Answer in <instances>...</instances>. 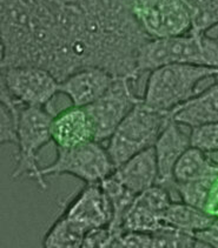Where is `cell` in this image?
Wrapping results in <instances>:
<instances>
[{"instance_id":"29","label":"cell","mask_w":218,"mask_h":248,"mask_svg":"<svg viewBox=\"0 0 218 248\" xmlns=\"http://www.w3.org/2000/svg\"><path fill=\"white\" fill-rule=\"evenodd\" d=\"M214 80H215V81H218V71H217V73H216V76H215V78H214Z\"/></svg>"},{"instance_id":"15","label":"cell","mask_w":218,"mask_h":248,"mask_svg":"<svg viewBox=\"0 0 218 248\" xmlns=\"http://www.w3.org/2000/svg\"><path fill=\"white\" fill-rule=\"evenodd\" d=\"M171 117L189 128L218 123V81L214 80V84L178 106Z\"/></svg>"},{"instance_id":"6","label":"cell","mask_w":218,"mask_h":248,"mask_svg":"<svg viewBox=\"0 0 218 248\" xmlns=\"http://www.w3.org/2000/svg\"><path fill=\"white\" fill-rule=\"evenodd\" d=\"M115 165L101 142L90 141L72 148H57L56 160L40 168L43 179L56 175H72L86 184H98L111 175Z\"/></svg>"},{"instance_id":"7","label":"cell","mask_w":218,"mask_h":248,"mask_svg":"<svg viewBox=\"0 0 218 248\" xmlns=\"http://www.w3.org/2000/svg\"><path fill=\"white\" fill-rule=\"evenodd\" d=\"M134 20L149 39L177 37L191 31L183 0H132Z\"/></svg>"},{"instance_id":"16","label":"cell","mask_w":218,"mask_h":248,"mask_svg":"<svg viewBox=\"0 0 218 248\" xmlns=\"http://www.w3.org/2000/svg\"><path fill=\"white\" fill-rule=\"evenodd\" d=\"M218 161L214 160L210 153L191 147L182 154L173 168V181H191L200 179L216 178Z\"/></svg>"},{"instance_id":"24","label":"cell","mask_w":218,"mask_h":248,"mask_svg":"<svg viewBox=\"0 0 218 248\" xmlns=\"http://www.w3.org/2000/svg\"><path fill=\"white\" fill-rule=\"evenodd\" d=\"M17 146V112L0 100V147Z\"/></svg>"},{"instance_id":"20","label":"cell","mask_w":218,"mask_h":248,"mask_svg":"<svg viewBox=\"0 0 218 248\" xmlns=\"http://www.w3.org/2000/svg\"><path fill=\"white\" fill-rule=\"evenodd\" d=\"M191 19V31L208 33L218 25V0H183Z\"/></svg>"},{"instance_id":"17","label":"cell","mask_w":218,"mask_h":248,"mask_svg":"<svg viewBox=\"0 0 218 248\" xmlns=\"http://www.w3.org/2000/svg\"><path fill=\"white\" fill-rule=\"evenodd\" d=\"M214 220L215 217L206 213L204 209L187 205L183 201H172L163 216V221L165 225L172 226L191 234L206 230Z\"/></svg>"},{"instance_id":"4","label":"cell","mask_w":218,"mask_h":248,"mask_svg":"<svg viewBox=\"0 0 218 248\" xmlns=\"http://www.w3.org/2000/svg\"><path fill=\"white\" fill-rule=\"evenodd\" d=\"M53 118L48 107L18 106L17 109V147L16 166L11 178L19 180L27 178L35 181L43 191L48 189V183L41 178L37 156L41 148L51 139V123Z\"/></svg>"},{"instance_id":"11","label":"cell","mask_w":218,"mask_h":248,"mask_svg":"<svg viewBox=\"0 0 218 248\" xmlns=\"http://www.w3.org/2000/svg\"><path fill=\"white\" fill-rule=\"evenodd\" d=\"M115 78L103 68H82L59 82V93L68 98L73 106L86 107L106 92Z\"/></svg>"},{"instance_id":"1","label":"cell","mask_w":218,"mask_h":248,"mask_svg":"<svg viewBox=\"0 0 218 248\" xmlns=\"http://www.w3.org/2000/svg\"><path fill=\"white\" fill-rule=\"evenodd\" d=\"M78 66L101 65L148 37L132 15V0H23Z\"/></svg>"},{"instance_id":"22","label":"cell","mask_w":218,"mask_h":248,"mask_svg":"<svg viewBox=\"0 0 218 248\" xmlns=\"http://www.w3.org/2000/svg\"><path fill=\"white\" fill-rule=\"evenodd\" d=\"M152 248H195L200 247L195 234L178 230L169 225H163L151 233Z\"/></svg>"},{"instance_id":"2","label":"cell","mask_w":218,"mask_h":248,"mask_svg":"<svg viewBox=\"0 0 218 248\" xmlns=\"http://www.w3.org/2000/svg\"><path fill=\"white\" fill-rule=\"evenodd\" d=\"M171 64L218 68V40L208 33L190 31L177 37L146 40L138 52L139 74Z\"/></svg>"},{"instance_id":"19","label":"cell","mask_w":218,"mask_h":248,"mask_svg":"<svg viewBox=\"0 0 218 248\" xmlns=\"http://www.w3.org/2000/svg\"><path fill=\"white\" fill-rule=\"evenodd\" d=\"M164 225L163 216L157 212L152 211L138 201L134 198V202L130 206L124 217L121 230L132 231V232H142V233H152L159 227Z\"/></svg>"},{"instance_id":"3","label":"cell","mask_w":218,"mask_h":248,"mask_svg":"<svg viewBox=\"0 0 218 248\" xmlns=\"http://www.w3.org/2000/svg\"><path fill=\"white\" fill-rule=\"evenodd\" d=\"M218 68L205 66L171 64L150 71L143 103L150 108L172 113L198 93L204 80L214 79Z\"/></svg>"},{"instance_id":"26","label":"cell","mask_w":218,"mask_h":248,"mask_svg":"<svg viewBox=\"0 0 218 248\" xmlns=\"http://www.w3.org/2000/svg\"><path fill=\"white\" fill-rule=\"evenodd\" d=\"M200 247L218 248V217H215L214 222L206 230L195 234Z\"/></svg>"},{"instance_id":"18","label":"cell","mask_w":218,"mask_h":248,"mask_svg":"<svg viewBox=\"0 0 218 248\" xmlns=\"http://www.w3.org/2000/svg\"><path fill=\"white\" fill-rule=\"evenodd\" d=\"M84 231L73 225L64 216L50 227L43 239V247L46 248H78L82 247L85 236Z\"/></svg>"},{"instance_id":"28","label":"cell","mask_w":218,"mask_h":248,"mask_svg":"<svg viewBox=\"0 0 218 248\" xmlns=\"http://www.w3.org/2000/svg\"><path fill=\"white\" fill-rule=\"evenodd\" d=\"M0 100L2 103H5L7 105L8 107L13 109V111L17 112L18 109V106L15 104L13 99L11 98L10 92H8L7 86H6V82H5V77H4V72H2L1 67H0Z\"/></svg>"},{"instance_id":"13","label":"cell","mask_w":218,"mask_h":248,"mask_svg":"<svg viewBox=\"0 0 218 248\" xmlns=\"http://www.w3.org/2000/svg\"><path fill=\"white\" fill-rule=\"evenodd\" d=\"M183 126L171 119L154 144L158 181L157 184L168 187L172 192L173 168L187 148L190 147L189 134L183 131Z\"/></svg>"},{"instance_id":"8","label":"cell","mask_w":218,"mask_h":248,"mask_svg":"<svg viewBox=\"0 0 218 248\" xmlns=\"http://www.w3.org/2000/svg\"><path fill=\"white\" fill-rule=\"evenodd\" d=\"M129 77H116L111 86L101 98L86 106L93 128L95 141H107L126 115L142 99L132 91Z\"/></svg>"},{"instance_id":"23","label":"cell","mask_w":218,"mask_h":248,"mask_svg":"<svg viewBox=\"0 0 218 248\" xmlns=\"http://www.w3.org/2000/svg\"><path fill=\"white\" fill-rule=\"evenodd\" d=\"M190 129L191 147L198 148L205 153H218V123L205 124Z\"/></svg>"},{"instance_id":"27","label":"cell","mask_w":218,"mask_h":248,"mask_svg":"<svg viewBox=\"0 0 218 248\" xmlns=\"http://www.w3.org/2000/svg\"><path fill=\"white\" fill-rule=\"evenodd\" d=\"M204 211L212 217H218V175L211 186L208 200L204 206Z\"/></svg>"},{"instance_id":"9","label":"cell","mask_w":218,"mask_h":248,"mask_svg":"<svg viewBox=\"0 0 218 248\" xmlns=\"http://www.w3.org/2000/svg\"><path fill=\"white\" fill-rule=\"evenodd\" d=\"M11 98L17 106L45 107L59 93V80L38 66H13L2 70Z\"/></svg>"},{"instance_id":"10","label":"cell","mask_w":218,"mask_h":248,"mask_svg":"<svg viewBox=\"0 0 218 248\" xmlns=\"http://www.w3.org/2000/svg\"><path fill=\"white\" fill-rule=\"evenodd\" d=\"M62 216L87 233L110 225L112 207L101 183L86 184L68 202Z\"/></svg>"},{"instance_id":"5","label":"cell","mask_w":218,"mask_h":248,"mask_svg":"<svg viewBox=\"0 0 218 248\" xmlns=\"http://www.w3.org/2000/svg\"><path fill=\"white\" fill-rule=\"evenodd\" d=\"M171 119L170 113L150 108L143 100L138 103L107 140L105 148L115 167L153 147Z\"/></svg>"},{"instance_id":"14","label":"cell","mask_w":218,"mask_h":248,"mask_svg":"<svg viewBox=\"0 0 218 248\" xmlns=\"http://www.w3.org/2000/svg\"><path fill=\"white\" fill-rule=\"evenodd\" d=\"M112 175L130 192L138 195L158 181L154 148H148L115 168Z\"/></svg>"},{"instance_id":"12","label":"cell","mask_w":218,"mask_h":248,"mask_svg":"<svg viewBox=\"0 0 218 248\" xmlns=\"http://www.w3.org/2000/svg\"><path fill=\"white\" fill-rule=\"evenodd\" d=\"M51 139L57 148H72L93 141L92 124L86 108L71 105L54 113Z\"/></svg>"},{"instance_id":"25","label":"cell","mask_w":218,"mask_h":248,"mask_svg":"<svg viewBox=\"0 0 218 248\" xmlns=\"http://www.w3.org/2000/svg\"><path fill=\"white\" fill-rule=\"evenodd\" d=\"M112 232L107 227L95 228L85 234L82 247L85 248H110L112 240Z\"/></svg>"},{"instance_id":"21","label":"cell","mask_w":218,"mask_h":248,"mask_svg":"<svg viewBox=\"0 0 218 248\" xmlns=\"http://www.w3.org/2000/svg\"><path fill=\"white\" fill-rule=\"evenodd\" d=\"M216 178L182 181V183L173 181L172 191L177 193L178 197L181 198V201H183V202L194 206V207L204 209L211 186Z\"/></svg>"},{"instance_id":"30","label":"cell","mask_w":218,"mask_h":248,"mask_svg":"<svg viewBox=\"0 0 218 248\" xmlns=\"http://www.w3.org/2000/svg\"><path fill=\"white\" fill-rule=\"evenodd\" d=\"M217 40H218V39H217Z\"/></svg>"}]
</instances>
